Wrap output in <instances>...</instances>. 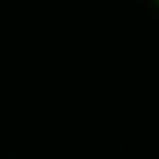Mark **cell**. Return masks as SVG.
Listing matches in <instances>:
<instances>
[{"label": "cell", "instance_id": "6da1fadb", "mask_svg": "<svg viewBox=\"0 0 159 159\" xmlns=\"http://www.w3.org/2000/svg\"><path fill=\"white\" fill-rule=\"evenodd\" d=\"M144 3H150V6H153V9L159 12V0H144Z\"/></svg>", "mask_w": 159, "mask_h": 159}]
</instances>
